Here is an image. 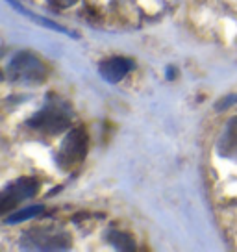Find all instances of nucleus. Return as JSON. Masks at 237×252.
<instances>
[{"label":"nucleus","instance_id":"nucleus-6","mask_svg":"<svg viewBox=\"0 0 237 252\" xmlns=\"http://www.w3.org/2000/svg\"><path fill=\"white\" fill-rule=\"evenodd\" d=\"M135 63L134 60L130 58H124V56H111L108 60H104L98 67V72L106 82L110 84H117L120 80L126 76L130 71H134Z\"/></svg>","mask_w":237,"mask_h":252},{"label":"nucleus","instance_id":"nucleus-11","mask_svg":"<svg viewBox=\"0 0 237 252\" xmlns=\"http://www.w3.org/2000/svg\"><path fill=\"white\" fill-rule=\"evenodd\" d=\"M50 6H63V0H48Z\"/></svg>","mask_w":237,"mask_h":252},{"label":"nucleus","instance_id":"nucleus-9","mask_svg":"<svg viewBox=\"0 0 237 252\" xmlns=\"http://www.w3.org/2000/svg\"><path fill=\"white\" fill-rule=\"evenodd\" d=\"M45 212V206H30V208H24L21 212H15L13 215H9L6 217V224H19V222H24V220L32 219L35 215H39V213Z\"/></svg>","mask_w":237,"mask_h":252},{"label":"nucleus","instance_id":"nucleus-2","mask_svg":"<svg viewBox=\"0 0 237 252\" xmlns=\"http://www.w3.org/2000/svg\"><path fill=\"white\" fill-rule=\"evenodd\" d=\"M8 74L13 82H19V84L39 86L47 78V67L32 52H19L9 62Z\"/></svg>","mask_w":237,"mask_h":252},{"label":"nucleus","instance_id":"nucleus-3","mask_svg":"<svg viewBox=\"0 0 237 252\" xmlns=\"http://www.w3.org/2000/svg\"><path fill=\"white\" fill-rule=\"evenodd\" d=\"M87 154V134L84 128H74L65 135L59 149H58V167L63 171H72L86 159Z\"/></svg>","mask_w":237,"mask_h":252},{"label":"nucleus","instance_id":"nucleus-8","mask_svg":"<svg viewBox=\"0 0 237 252\" xmlns=\"http://www.w3.org/2000/svg\"><path fill=\"white\" fill-rule=\"evenodd\" d=\"M106 239H108V243H111L118 251H134L135 249L134 237L130 236V234H126V232H122V230H117V228L108 230Z\"/></svg>","mask_w":237,"mask_h":252},{"label":"nucleus","instance_id":"nucleus-7","mask_svg":"<svg viewBox=\"0 0 237 252\" xmlns=\"http://www.w3.org/2000/svg\"><path fill=\"white\" fill-rule=\"evenodd\" d=\"M217 149L221 156L237 159V117L228 121V125L224 126L219 143H217Z\"/></svg>","mask_w":237,"mask_h":252},{"label":"nucleus","instance_id":"nucleus-5","mask_svg":"<svg viewBox=\"0 0 237 252\" xmlns=\"http://www.w3.org/2000/svg\"><path fill=\"white\" fill-rule=\"evenodd\" d=\"M39 191V182L30 176H23L17 182L9 184L8 188L2 191V198H0V212L6 213L13 210L19 202H23L26 198L33 197Z\"/></svg>","mask_w":237,"mask_h":252},{"label":"nucleus","instance_id":"nucleus-4","mask_svg":"<svg viewBox=\"0 0 237 252\" xmlns=\"http://www.w3.org/2000/svg\"><path fill=\"white\" fill-rule=\"evenodd\" d=\"M23 247L39 249V251H65L71 247V236L63 230L35 226L30 232H26Z\"/></svg>","mask_w":237,"mask_h":252},{"label":"nucleus","instance_id":"nucleus-1","mask_svg":"<svg viewBox=\"0 0 237 252\" xmlns=\"http://www.w3.org/2000/svg\"><path fill=\"white\" fill-rule=\"evenodd\" d=\"M28 125L32 126L33 130H39L47 135H58L71 126V110L61 98L48 96L45 108L37 111L28 121Z\"/></svg>","mask_w":237,"mask_h":252},{"label":"nucleus","instance_id":"nucleus-10","mask_svg":"<svg viewBox=\"0 0 237 252\" xmlns=\"http://www.w3.org/2000/svg\"><path fill=\"white\" fill-rule=\"evenodd\" d=\"M234 102H237V94H234V96H228L226 100H222V102H219V106H217V108H222V110H224V108H228V106H232Z\"/></svg>","mask_w":237,"mask_h":252}]
</instances>
